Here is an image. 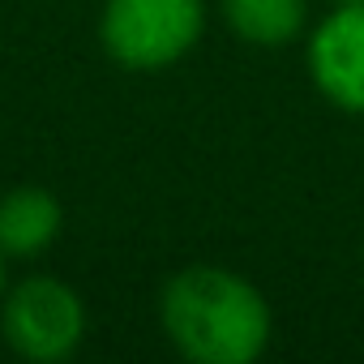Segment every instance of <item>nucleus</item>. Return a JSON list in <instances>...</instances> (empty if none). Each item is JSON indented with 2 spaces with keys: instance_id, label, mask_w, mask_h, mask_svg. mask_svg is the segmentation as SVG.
Instances as JSON below:
<instances>
[{
  "instance_id": "6",
  "label": "nucleus",
  "mask_w": 364,
  "mask_h": 364,
  "mask_svg": "<svg viewBox=\"0 0 364 364\" xmlns=\"http://www.w3.org/2000/svg\"><path fill=\"white\" fill-rule=\"evenodd\" d=\"M219 9L228 31L253 48H283L309 26L304 0H219Z\"/></svg>"
},
{
  "instance_id": "7",
  "label": "nucleus",
  "mask_w": 364,
  "mask_h": 364,
  "mask_svg": "<svg viewBox=\"0 0 364 364\" xmlns=\"http://www.w3.org/2000/svg\"><path fill=\"white\" fill-rule=\"evenodd\" d=\"M0 296H5V253H0Z\"/></svg>"
},
{
  "instance_id": "8",
  "label": "nucleus",
  "mask_w": 364,
  "mask_h": 364,
  "mask_svg": "<svg viewBox=\"0 0 364 364\" xmlns=\"http://www.w3.org/2000/svg\"><path fill=\"white\" fill-rule=\"evenodd\" d=\"M334 5H364V0H334Z\"/></svg>"
},
{
  "instance_id": "2",
  "label": "nucleus",
  "mask_w": 364,
  "mask_h": 364,
  "mask_svg": "<svg viewBox=\"0 0 364 364\" xmlns=\"http://www.w3.org/2000/svg\"><path fill=\"white\" fill-rule=\"evenodd\" d=\"M206 35V0H103L99 43L129 73L180 65Z\"/></svg>"
},
{
  "instance_id": "3",
  "label": "nucleus",
  "mask_w": 364,
  "mask_h": 364,
  "mask_svg": "<svg viewBox=\"0 0 364 364\" xmlns=\"http://www.w3.org/2000/svg\"><path fill=\"white\" fill-rule=\"evenodd\" d=\"M86 300L56 274H31L0 296V334L31 364H60L86 338Z\"/></svg>"
},
{
  "instance_id": "5",
  "label": "nucleus",
  "mask_w": 364,
  "mask_h": 364,
  "mask_svg": "<svg viewBox=\"0 0 364 364\" xmlns=\"http://www.w3.org/2000/svg\"><path fill=\"white\" fill-rule=\"evenodd\" d=\"M65 210L52 189L18 185L0 198V253L5 257H39L60 240Z\"/></svg>"
},
{
  "instance_id": "4",
  "label": "nucleus",
  "mask_w": 364,
  "mask_h": 364,
  "mask_svg": "<svg viewBox=\"0 0 364 364\" xmlns=\"http://www.w3.org/2000/svg\"><path fill=\"white\" fill-rule=\"evenodd\" d=\"M304 65L330 107L364 116V5H334L309 31Z\"/></svg>"
},
{
  "instance_id": "1",
  "label": "nucleus",
  "mask_w": 364,
  "mask_h": 364,
  "mask_svg": "<svg viewBox=\"0 0 364 364\" xmlns=\"http://www.w3.org/2000/svg\"><path fill=\"white\" fill-rule=\"evenodd\" d=\"M163 338L193 364H253L274 334L270 300L245 274L193 262L159 291Z\"/></svg>"
}]
</instances>
